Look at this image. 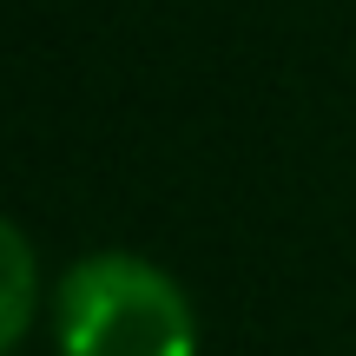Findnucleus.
<instances>
[{"label": "nucleus", "mask_w": 356, "mask_h": 356, "mask_svg": "<svg viewBox=\"0 0 356 356\" xmlns=\"http://www.w3.org/2000/svg\"><path fill=\"white\" fill-rule=\"evenodd\" d=\"M53 330L66 356H198L185 291L132 251H92L53 291Z\"/></svg>", "instance_id": "1"}, {"label": "nucleus", "mask_w": 356, "mask_h": 356, "mask_svg": "<svg viewBox=\"0 0 356 356\" xmlns=\"http://www.w3.org/2000/svg\"><path fill=\"white\" fill-rule=\"evenodd\" d=\"M0 251H7V310H0V343H20L26 337V323H33V251H26V231L20 225H7L0 231Z\"/></svg>", "instance_id": "2"}]
</instances>
